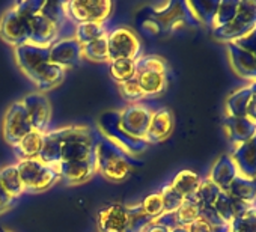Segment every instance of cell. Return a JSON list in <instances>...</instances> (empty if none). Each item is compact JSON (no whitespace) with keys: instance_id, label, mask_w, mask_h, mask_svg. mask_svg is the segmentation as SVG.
Wrapping results in <instances>:
<instances>
[{"instance_id":"obj_1","label":"cell","mask_w":256,"mask_h":232,"mask_svg":"<svg viewBox=\"0 0 256 232\" xmlns=\"http://www.w3.org/2000/svg\"><path fill=\"white\" fill-rule=\"evenodd\" d=\"M100 133L86 126L65 127L44 134L40 160L58 166L62 163L96 162V140Z\"/></svg>"},{"instance_id":"obj_2","label":"cell","mask_w":256,"mask_h":232,"mask_svg":"<svg viewBox=\"0 0 256 232\" xmlns=\"http://www.w3.org/2000/svg\"><path fill=\"white\" fill-rule=\"evenodd\" d=\"M14 58L22 72L38 88V92L41 94L58 88L65 78L66 70L52 64L48 48L28 42L14 48Z\"/></svg>"},{"instance_id":"obj_3","label":"cell","mask_w":256,"mask_h":232,"mask_svg":"<svg viewBox=\"0 0 256 232\" xmlns=\"http://www.w3.org/2000/svg\"><path fill=\"white\" fill-rule=\"evenodd\" d=\"M134 157L128 156L118 145L112 144L101 134L96 140V174L112 182H122L130 178L134 168L139 166Z\"/></svg>"},{"instance_id":"obj_4","label":"cell","mask_w":256,"mask_h":232,"mask_svg":"<svg viewBox=\"0 0 256 232\" xmlns=\"http://www.w3.org/2000/svg\"><path fill=\"white\" fill-rule=\"evenodd\" d=\"M41 5L40 0H24L12 5L0 18V38L14 48L28 44L30 20Z\"/></svg>"},{"instance_id":"obj_5","label":"cell","mask_w":256,"mask_h":232,"mask_svg":"<svg viewBox=\"0 0 256 232\" xmlns=\"http://www.w3.org/2000/svg\"><path fill=\"white\" fill-rule=\"evenodd\" d=\"M134 80L138 82L144 98H156L168 88L166 60L156 54H146L136 59Z\"/></svg>"},{"instance_id":"obj_6","label":"cell","mask_w":256,"mask_h":232,"mask_svg":"<svg viewBox=\"0 0 256 232\" xmlns=\"http://www.w3.org/2000/svg\"><path fill=\"white\" fill-rule=\"evenodd\" d=\"M16 164L24 187V193H46L60 181L58 169L52 164L41 162L40 158L18 160Z\"/></svg>"},{"instance_id":"obj_7","label":"cell","mask_w":256,"mask_h":232,"mask_svg":"<svg viewBox=\"0 0 256 232\" xmlns=\"http://www.w3.org/2000/svg\"><path fill=\"white\" fill-rule=\"evenodd\" d=\"M96 126H98L96 132L102 138H106L112 144L118 145L128 156L136 158L138 156L144 154L148 150V144L145 140L134 139L132 136H128L122 130V127L119 124V110H108V112L101 113L98 116Z\"/></svg>"},{"instance_id":"obj_8","label":"cell","mask_w":256,"mask_h":232,"mask_svg":"<svg viewBox=\"0 0 256 232\" xmlns=\"http://www.w3.org/2000/svg\"><path fill=\"white\" fill-rule=\"evenodd\" d=\"M65 11L76 24L107 23L113 11V4L108 0H70L65 2Z\"/></svg>"},{"instance_id":"obj_9","label":"cell","mask_w":256,"mask_h":232,"mask_svg":"<svg viewBox=\"0 0 256 232\" xmlns=\"http://www.w3.org/2000/svg\"><path fill=\"white\" fill-rule=\"evenodd\" d=\"M154 107L145 102H130L119 110V124L122 130L134 139L145 140L148 127L154 113Z\"/></svg>"},{"instance_id":"obj_10","label":"cell","mask_w":256,"mask_h":232,"mask_svg":"<svg viewBox=\"0 0 256 232\" xmlns=\"http://www.w3.org/2000/svg\"><path fill=\"white\" fill-rule=\"evenodd\" d=\"M107 48L110 62L118 59H133L136 60L142 54V44L138 35L128 28H116L107 34Z\"/></svg>"},{"instance_id":"obj_11","label":"cell","mask_w":256,"mask_h":232,"mask_svg":"<svg viewBox=\"0 0 256 232\" xmlns=\"http://www.w3.org/2000/svg\"><path fill=\"white\" fill-rule=\"evenodd\" d=\"M32 124L29 121L28 112L22 101H14L5 112L4 122H2V133L4 139L8 145L14 146L20 142L26 134L32 133Z\"/></svg>"},{"instance_id":"obj_12","label":"cell","mask_w":256,"mask_h":232,"mask_svg":"<svg viewBox=\"0 0 256 232\" xmlns=\"http://www.w3.org/2000/svg\"><path fill=\"white\" fill-rule=\"evenodd\" d=\"M28 112L29 121L32 124V128L38 133L46 134L50 132V122H52V104L48 98L41 92H32L23 100H20Z\"/></svg>"},{"instance_id":"obj_13","label":"cell","mask_w":256,"mask_h":232,"mask_svg":"<svg viewBox=\"0 0 256 232\" xmlns=\"http://www.w3.org/2000/svg\"><path fill=\"white\" fill-rule=\"evenodd\" d=\"M59 40H62V36H60V32L56 28V24L52 20H48L41 11H38L30 20L29 44L48 48Z\"/></svg>"},{"instance_id":"obj_14","label":"cell","mask_w":256,"mask_h":232,"mask_svg":"<svg viewBox=\"0 0 256 232\" xmlns=\"http://www.w3.org/2000/svg\"><path fill=\"white\" fill-rule=\"evenodd\" d=\"M98 232H126L130 224V214L126 205L110 204L98 211Z\"/></svg>"},{"instance_id":"obj_15","label":"cell","mask_w":256,"mask_h":232,"mask_svg":"<svg viewBox=\"0 0 256 232\" xmlns=\"http://www.w3.org/2000/svg\"><path fill=\"white\" fill-rule=\"evenodd\" d=\"M50 60L54 65H59L64 70L74 68L82 64V46L76 38H66L56 41L52 47H48Z\"/></svg>"},{"instance_id":"obj_16","label":"cell","mask_w":256,"mask_h":232,"mask_svg":"<svg viewBox=\"0 0 256 232\" xmlns=\"http://www.w3.org/2000/svg\"><path fill=\"white\" fill-rule=\"evenodd\" d=\"M174 128L172 113L168 108H156L148 127V133L145 136V142L148 145H154L168 139Z\"/></svg>"},{"instance_id":"obj_17","label":"cell","mask_w":256,"mask_h":232,"mask_svg":"<svg viewBox=\"0 0 256 232\" xmlns=\"http://www.w3.org/2000/svg\"><path fill=\"white\" fill-rule=\"evenodd\" d=\"M48 20H52L60 32L62 40L74 38L76 34V23L70 20L65 11V2H42L40 10Z\"/></svg>"},{"instance_id":"obj_18","label":"cell","mask_w":256,"mask_h":232,"mask_svg":"<svg viewBox=\"0 0 256 232\" xmlns=\"http://www.w3.org/2000/svg\"><path fill=\"white\" fill-rule=\"evenodd\" d=\"M42 140H44V134L34 130L32 133L26 134L20 142H17L12 146V150L16 156L18 157V160L38 158L42 150Z\"/></svg>"},{"instance_id":"obj_19","label":"cell","mask_w":256,"mask_h":232,"mask_svg":"<svg viewBox=\"0 0 256 232\" xmlns=\"http://www.w3.org/2000/svg\"><path fill=\"white\" fill-rule=\"evenodd\" d=\"M170 186L182 199H188V198L196 196V193L200 187V181L196 174H193L190 170H182L174 178Z\"/></svg>"},{"instance_id":"obj_20","label":"cell","mask_w":256,"mask_h":232,"mask_svg":"<svg viewBox=\"0 0 256 232\" xmlns=\"http://www.w3.org/2000/svg\"><path fill=\"white\" fill-rule=\"evenodd\" d=\"M0 182H2L4 188L14 198L18 199L24 194V187L17 169V164H10L0 169Z\"/></svg>"},{"instance_id":"obj_21","label":"cell","mask_w":256,"mask_h":232,"mask_svg":"<svg viewBox=\"0 0 256 232\" xmlns=\"http://www.w3.org/2000/svg\"><path fill=\"white\" fill-rule=\"evenodd\" d=\"M108 34V28L106 23H82L76 26L74 38L80 46H86L89 42H94Z\"/></svg>"},{"instance_id":"obj_22","label":"cell","mask_w":256,"mask_h":232,"mask_svg":"<svg viewBox=\"0 0 256 232\" xmlns=\"http://www.w3.org/2000/svg\"><path fill=\"white\" fill-rule=\"evenodd\" d=\"M82 58L89 62H110L108 48H107V35L94 42L82 46Z\"/></svg>"},{"instance_id":"obj_23","label":"cell","mask_w":256,"mask_h":232,"mask_svg":"<svg viewBox=\"0 0 256 232\" xmlns=\"http://www.w3.org/2000/svg\"><path fill=\"white\" fill-rule=\"evenodd\" d=\"M134 72H136V60L133 59H118L110 62V77L118 84L133 78Z\"/></svg>"},{"instance_id":"obj_24","label":"cell","mask_w":256,"mask_h":232,"mask_svg":"<svg viewBox=\"0 0 256 232\" xmlns=\"http://www.w3.org/2000/svg\"><path fill=\"white\" fill-rule=\"evenodd\" d=\"M128 214H130V224H128V230L126 232H144V229L146 228V224L152 220L151 217H148L140 204L136 205H126Z\"/></svg>"},{"instance_id":"obj_25","label":"cell","mask_w":256,"mask_h":232,"mask_svg":"<svg viewBox=\"0 0 256 232\" xmlns=\"http://www.w3.org/2000/svg\"><path fill=\"white\" fill-rule=\"evenodd\" d=\"M140 206H142L144 212L148 217H151L152 220L154 218H158L160 216L164 214V205H163V198H162V193L160 192H154V193L148 194L140 202Z\"/></svg>"},{"instance_id":"obj_26","label":"cell","mask_w":256,"mask_h":232,"mask_svg":"<svg viewBox=\"0 0 256 232\" xmlns=\"http://www.w3.org/2000/svg\"><path fill=\"white\" fill-rule=\"evenodd\" d=\"M160 193H162V198H163L164 212H175V211L180 208V205L182 204V200H184V199L172 188L170 184L164 186V187L160 190Z\"/></svg>"},{"instance_id":"obj_27","label":"cell","mask_w":256,"mask_h":232,"mask_svg":"<svg viewBox=\"0 0 256 232\" xmlns=\"http://www.w3.org/2000/svg\"><path fill=\"white\" fill-rule=\"evenodd\" d=\"M119 89H120L122 96L125 100H128L130 102H140L142 100H145L144 94H142V90H140V88L138 84V82L134 80V77L130 78V80H126V82H124V83H120Z\"/></svg>"},{"instance_id":"obj_28","label":"cell","mask_w":256,"mask_h":232,"mask_svg":"<svg viewBox=\"0 0 256 232\" xmlns=\"http://www.w3.org/2000/svg\"><path fill=\"white\" fill-rule=\"evenodd\" d=\"M17 199H14L2 186V182H0V214L6 212L8 210H11L14 205H16Z\"/></svg>"},{"instance_id":"obj_29","label":"cell","mask_w":256,"mask_h":232,"mask_svg":"<svg viewBox=\"0 0 256 232\" xmlns=\"http://www.w3.org/2000/svg\"><path fill=\"white\" fill-rule=\"evenodd\" d=\"M172 232H188L187 228H182V226H176L175 229H172Z\"/></svg>"},{"instance_id":"obj_30","label":"cell","mask_w":256,"mask_h":232,"mask_svg":"<svg viewBox=\"0 0 256 232\" xmlns=\"http://www.w3.org/2000/svg\"><path fill=\"white\" fill-rule=\"evenodd\" d=\"M0 232H12V230H10V229H5V228H0Z\"/></svg>"}]
</instances>
